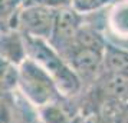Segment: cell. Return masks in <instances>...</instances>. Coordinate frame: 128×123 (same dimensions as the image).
I'll use <instances>...</instances> for the list:
<instances>
[{
    "mask_svg": "<svg viewBox=\"0 0 128 123\" xmlns=\"http://www.w3.org/2000/svg\"><path fill=\"white\" fill-rule=\"evenodd\" d=\"M24 36V35H23ZM28 57L53 77L60 92L66 97H78L84 93V84L66 59L46 39L24 36Z\"/></svg>",
    "mask_w": 128,
    "mask_h": 123,
    "instance_id": "6da1fadb",
    "label": "cell"
},
{
    "mask_svg": "<svg viewBox=\"0 0 128 123\" xmlns=\"http://www.w3.org/2000/svg\"><path fill=\"white\" fill-rule=\"evenodd\" d=\"M16 92L36 110L64 97L53 77L29 57L19 66Z\"/></svg>",
    "mask_w": 128,
    "mask_h": 123,
    "instance_id": "7a4b0ae2",
    "label": "cell"
},
{
    "mask_svg": "<svg viewBox=\"0 0 128 123\" xmlns=\"http://www.w3.org/2000/svg\"><path fill=\"white\" fill-rule=\"evenodd\" d=\"M106 43L105 44H74L69 52L65 54L66 62L81 79L85 90L91 87L104 73V57Z\"/></svg>",
    "mask_w": 128,
    "mask_h": 123,
    "instance_id": "3957f363",
    "label": "cell"
},
{
    "mask_svg": "<svg viewBox=\"0 0 128 123\" xmlns=\"http://www.w3.org/2000/svg\"><path fill=\"white\" fill-rule=\"evenodd\" d=\"M56 10L50 7L28 3L20 10L16 20V30L22 35L39 39H50Z\"/></svg>",
    "mask_w": 128,
    "mask_h": 123,
    "instance_id": "277c9868",
    "label": "cell"
},
{
    "mask_svg": "<svg viewBox=\"0 0 128 123\" xmlns=\"http://www.w3.org/2000/svg\"><path fill=\"white\" fill-rule=\"evenodd\" d=\"M84 23H85V16L76 12L72 6L56 10L55 24L49 41L64 57L75 43L76 36Z\"/></svg>",
    "mask_w": 128,
    "mask_h": 123,
    "instance_id": "5b68a950",
    "label": "cell"
},
{
    "mask_svg": "<svg viewBox=\"0 0 128 123\" xmlns=\"http://www.w3.org/2000/svg\"><path fill=\"white\" fill-rule=\"evenodd\" d=\"M104 30L110 41L128 46V0H116L106 9Z\"/></svg>",
    "mask_w": 128,
    "mask_h": 123,
    "instance_id": "8992f818",
    "label": "cell"
},
{
    "mask_svg": "<svg viewBox=\"0 0 128 123\" xmlns=\"http://www.w3.org/2000/svg\"><path fill=\"white\" fill-rule=\"evenodd\" d=\"M2 62L20 66L28 59L24 36L19 30H2Z\"/></svg>",
    "mask_w": 128,
    "mask_h": 123,
    "instance_id": "52a82bcc",
    "label": "cell"
},
{
    "mask_svg": "<svg viewBox=\"0 0 128 123\" xmlns=\"http://www.w3.org/2000/svg\"><path fill=\"white\" fill-rule=\"evenodd\" d=\"M104 72L128 76V47L108 40L105 47Z\"/></svg>",
    "mask_w": 128,
    "mask_h": 123,
    "instance_id": "ba28073f",
    "label": "cell"
},
{
    "mask_svg": "<svg viewBox=\"0 0 128 123\" xmlns=\"http://www.w3.org/2000/svg\"><path fill=\"white\" fill-rule=\"evenodd\" d=\"M116 0H72V7L84 16L104 12Z\"/></svg>",
    "mask_w": 128,
    "mask_h": 123,
    "instance_id": "9c48e42d",
    "label": "cell"
}]
</instances>
